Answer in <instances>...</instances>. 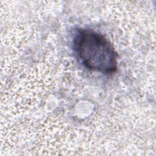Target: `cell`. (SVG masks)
<instances>
[{"mask_svg":"<svg viewBox=\"0 0 156 156\" xmlns=\"http://www.w3.org/2000/svg\"><path fill=\"white\" fill-rule=\"evenodd\" d=\"M73 49L79 61L89 69L110 74L117 69V53L101 34L79 30L73 40Z\"/></svg>","mask_w":156,"mask_h":156,"instance_id":"6da1fadb","label":"cell"}]
</instances>
